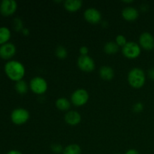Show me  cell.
Instances as JSON below:
<instances>
[{
  "instance_id": "5bb4252c",
  "label": "cell",
  "mask_w": 154,
  "mask_h": 154,
  "mask_svg": "<svg viewBox=\"0 0 154 154\" xmlns=\"http://www.w3.org/2000/svg\"><path fill=\"white\" fill-rule=\"evenodd\" d=\"M83 2L81 0H66L63 2V6L67 11L75 13L82 8Z\"/></svg>"
},
{
  "instance_id": "7c38bea8",
  "label": "cell",
  "mask_w": 154,
  "mask_h": 154,
  "mask_svg": "<svg viewBox=\"0 0 154 154\" xmlns=\"http://www.w3.org/2000/svg\"><path fill=\"white\" fill-rule=\"evenodd\" d=\"M64 120L68 125L75 126L79 124L81 121V116L79 112L76 111H69L65 114Z\"/></svg>"
},
{
  "instance_id": "1f68e13d",
  "label": "cell",
  "mask_w": 154,
  "mask_h": 154,
  "mask_svg": "<svg viewBox=\"0 0 154 154\" xmlns=\"http://www.w3.org/2000/svg\"><path fill=\"white\" fill-rule=\"evenodd\" d=\"M116 154H121V153H116Z\"/></svg>"
},
{
  "instance_id": "30bf717a",
  "label": "cell",
  "mask_w": 154,
  "mask_h": 154,
  "mask_svg": "<svg viewBox=\"0 0 154 154\" xmlns=\"http://www.w3.org/2000/svg\"><path fill=\"white\" fill-rule=\"evenodd\" d=\"M138 42L140 47L145 51H152L154 49V37L151 33L147 32L141 33Z\"/></svg>"
},
{
  "instance_id": "7a4b0ae2",
  "label": "cell",
  "mask_w": 154,
  "mask_h": 154,
  "mask_svg": "<svg viewBox=\"0 0 154 154\" xmlns=\"http://www.w3.org/2000/svg\"><path fill=\"white\" fill-rule=\"evenodd\" d=\"M128 83L135 89H140L145 84L146 74L141 68H133L128 73Z\"/></svg>"
},
{
  "instance_id": "9c48e42d",
  "label": "cell",
  "mask_w": 154,
  "mask_h": 154,
  "mask_svg": "<svg viewBox=\"0 0 154 154\" xmlns=\"http://www.w3.org/2000/svg\"><path fill=\"white\" fill-rule=\"evenodd\" d=\"M84 17L90 24H98L102 21V14L95 8H89L84 12Z\"/></svg>"
},
{
  "instance_id": "83f0119b",
  "label": "cell",
  "mask_w": 154,
  "mask_h": 154,
  "mask_svg": "<svg viewBox=\"0 0 154 154\" xmlns=\"http://www.w3.org/2000/svg\"><path fill=\"white\" fill-rule=\"evenodd\" d=\"M125 154H141L135 149H129L125 153Z\"/></svg>"
},
{
  "instance_id": "44dd1931",
  "label": "cell",
  "mask_w": 154,
  "mask_h": 154,
  "mask_svg": "<svg viewBox=\"0 0 154 154\" xmlns=\"http://www.w3.org/2000/svg\"><path fill=\"white\" fill-rule=\"evenodd\" d=\"M55 55L60 60H65L68 57V51L66 47L59 45L55 50Z\"/></svg>"
},
{
  "instance_id": "d6986e66",
  "label": "cell",
  "mask_w": 154,
  "mask_h": 154,
  "mask_svg": "<svg viewBox=\"0 0 154 154\" xmlns=\"http://www.w3.org/2000/svg\"><path fill=\"white\" fill-rule=\"evenodd\" d=\"M14 89L17 93L20 95H24L28 92L29 89V85L27 84L26 81H25L24 80H21L17 82H15Z\"/></svg>"
},
{
  "instance_id": "f546056e",
  "label": "cell",
  "mask_w": 154,
  "mask_h": 154,
  "mask_svg": "<svg viewBox=\"0 0 154 154\" xmlns=\"http://www.w3.org/2000/svg\"><path fill=\"white\" fill-rule=\"evenodd\" d=\"M6 154H23L22 152H20V150H9Z\"/></svg>"
},
{
  "instance_id": "ba28073f",
  "label": "cell",
  "mask_w": 154,
  "mask_h": 154,
  "mask_svg": "<svg viewBox=\"0 0 154 154\" xmlns=\"http://www.w3.org/2000/svg\"><path fill=\"white\" fill-rule=\"evenodd\" d=\"M17 9V3L14 0H2L0 2V14L5 17L11 16Z\"/></svg>"
},
{
  "instance_id": "f1b7e54d",
  "label": "cell",
  "mask_w": 154,
  "mask_h": 154,
  "mask_svg": "<svg viewBox=\"0 0 154 154\" xmlns=\"http://www.w3.org/2000/svg\"><path fill=\"white\" fill-rule=\"evenodd\" d=\"M21 33H22L24 36H28L29 35V30L28 28L24 27L22 29V31H21Z\"/></svg>"
},
{
  "instance_id": "e0dca14e",
  "label": "cell",
  "mask_w": 154,
  "mask_h": 154,
  "mask_svg": "<svg viewBox=\"0 0 154 154\" xmlns=\"http://www.w3.org/2000/svg\"><path fill=\"white\" fill-rule=\"evenodd\" d=\"M11 37V32L6 26L0 27V46L8 43Z\"/></svg>"
},
{
  "instance_id": "9a60e30c",
  "label": "cell",
  "mask_w": 154,
  "mask_h": 154,
  "mask_svg": "<svg viewBox=\"0 0 154 154\" xmlns=\"http://www.w3.org/2000/svg\"><path fill=\"white\" fill-rule=\"evenodd\" d=\"M99 77L104 81H111L114 77V70L108 66H103L99 69Z\"/></svg>"
},
{
  "instance_id": "ac0fdd59",
  "label": "cell",
  "mask_w": 154,
  "mask_h": 154,
  "mask_svg": "<svg viewBox=\"0 0 154 154\" xmlns=\"http://www.w3.org/2000/svg\"><path fill=\"white\" fill-rule=\"evenodd\" d=\"M120 50V47L116 44L115 42H107L104 46V51L108 55H114L116 54Z\"/></svg>"
},
{
  "instance_id": "6da1fadb",
  "label": "cell",
  "mask_w": 154,
  "mask_h": 154,
  "mask_svg": "<svg viewBox=\"0 0 154 154\" xmlns=\"http://www.w3.org/2000/svg\"><path fill=\"white\" fill-rule=\"evenodd\" d=\"M4 71L8 78L12 81H17L23 80L26 75V69L24 65L17 60H11L6 62L4 66Z\"/></svg>"
},
{
  "instance_id": "484cf974",
  "label": "cell",
  "mask_w": 154,
  "mask_h": 154,
  "mask_svg": "<svg viewBox=\"0 0 154 154\" xmlns=\"http://www.w3.org/2000/svg\"><path fill=\"white\" fill-rule=\"evenodd\" d=\"M79 52L81 56H88L89 48L87 46H81L79 49Z\"/></svg>"
},
{
  "instance_id": "603a6c76",
  "label": "cell",
  "mask_w": 154,
  "mask_h": 154,
  "mask_svg": "<svg viewBox=\"0 0 154 154\" xmlns=\"http://www.w3.org/2000/svg\"><path fill=\"white\" fill-rule=\"evenodd\" d=\"M115 42L119 47H121V48H123V46H125V45H126V44L128 42H127V40H126V37H125L123 35H117V37H116Z\"/></svg>"
},
{
  "instance_id": "2e32d148",
  "label": "cell",
  "mask_w": 154,
  "mask_h": 154,
  "mask_svg": "<svg viewBox=\"0 0 154 154\" xmlns=\"http://www.w3.org/2000/svg\"><path fill=\"white\" fill-rule=\"evenodd\" d=\"M71 104H72L71 101H69V99L64 97L59 98L55 102V105L57 109L62 111H70Z\"/></svg>"
},
{
  "instance_id": "5b68a950",
  "label": "cell",
  "mask_w": 154,
  "mask_h": 154,
  "mask_svg": "<svg viewBox=\"0 0 154 154\" xmlns=\"http://www.w3.org/2000/svg\"><path fill=\"white\" fill-rule=\"evenodd\" d=\"M90 95L85 89H77L71 95V102L76 107H81L88 102Z\"/></svg>"
},
{
  "instance_id": "cb8c5ba5",
  "label": "cell",
  "mask_w": 154,
  "mask_h": 154,
  "mask_svg": "<svg viewBox=\"0 0 154 154\" xmlns=\"http://www.w3.org/2000/svg\"><path fill=\"white\" fill-rule=\"evenodd\" d=\"M63 147H62L61 144H53L51 146V151L55 154H60L63 153Z\"/></svg>"
},
{
  "instance_id": "277c9868",
  "label": "cell",
  "mask_w": 154,
  "mask_h": 154,
  "mask_svg": "<svg viewBox=\"0 0 154 154\" xmlns=\"http://www.w3.org/2000/svg\"><path fill=\"white\" fill-rule=\"evenodd\" d=\"M29 85L30 90L36 95H43L48 89L47 81L40 76H36L32 78Z\"/></svg>"
},
{
  "instance_id": "3957f363",
  "label": "cell",
  "mask_w": 154,
  "mask_h": 154,
  "mask_svg": "<svg viewBox=\"0 0 154 154\" xmlns=\"http://www.w3.org/2000/svg\"><path fill=\"white\" fill-rule=\"evenodd\" d=\"M30 118V114L28 110L23 108H17L11 113V120L17 126L25 124Z\"/></svg>"
},
{
  "instance_id": "7402d4cb",
  "label": "cell",
  "mask_w": 154,
  "mask_h": 154,
  "mask_svg": "<svg viewBox=\"0 0 154 154\" xmlns=\"http://www.w3.org/2000/svg\"><path fill=\"white\" fill-rule=\"evenodd\" d=\"M13 28L16 32H21L23 27V23L19 17H16L13 20Z\"/></svg>"
},
{
  "instance_id": "4fadbf2b",
  "label": "cell",
  "mask_w": 154,
  "mask_h": 154,
  "mask_svg": "<svg viewBox=\"0 0 154 154\" xmlns=\"http://www.w3.org/2000/svg\"><path fill=\"white\" fill-rule=\"evenodd\" d=\"M139 12L135 8L132 6H127L122 11V17L126 21H135L138 19Z\"/></svg>"
},
{
  "instance_id": "4dcf8cb0",
  "label": "cell",
  "mask_w": 154,
  "mask_h": 154,
  "mask_svg": "<svg viewBox=\"0 0 154 154\" xmlns=\"http://www.w3.org/2000/svg\"><path fill=\"white\" fill-rule=\"evenodd\" d=\"M134 1H132V0H129V1H123V2L124 3H132Z\"/></svg>"
},
{
  "instance_id": "4316f807",
  "label": "cell",
  "mask_w": 154,
  "mask_h": 154,
  "mask_svg": "<svg viewBox=\"0 0 154 154\" xmlns=\"http://www.w3.org/2000/svg\"><path fill=\"white\" fill-rule=\"evenodd\" d=\"M147 75L150 79L154 81V69H150L147 72Z\"/></svg>"
},
{
  "instance_id": "ffe728a7",
  "label": "cell",
  "mask_w": 154,
  "mask_h": 154,
  "mask_svg": "<svg viewBox=\"0 0 154 154\" xmlns=\"http://www.w3.org/2000/svg\"><path fill=\"white\" fill-rule=\"evenodd\" d=\"M81 148L78 144H71L63 149L62 154H81Z\"/></svg>"
},
{
  "instance_id": "d4e9b609",
  "label": "cell",
  "mask_w": 154,
  "mask_h": 154,
  "mask_svg": "<svg viewBox=\"0 0 154 154\" xmlns=\"http://www.w3.org/2000/svg\"><path fill=\"white\" fill-rule=\"evenodd\" d=\"M144 110V105L141 102H136L132 106V111L135 113H140Z\"/></svg>"
},
{
  "instance_id": "52a82bcc",
  "label": "cell",
  "mask_w": 154,
  "mask_h": 154,
  "mask_svg": "<svg viewBox=\"0 0 154 154\" xmlns=\"http://www.w3.org/2000/svg\"><path fill=\"white\" fill-rule=\"evenodd\" d=\"M78 68L81 69L82 72H92L94 71L96 68V63H95L94 60L90 56H80L77 61Z\"/></svg>"
},
{
  "instance_id": "8fae6325",
  "label": "cell",
  "mask_w": 154,
  "mask_h": 154,
  "mask_svg": "<svg viewBox=\"0 0 154 154\" xmlns=\"http://www.w3.org/2000/svg\"><path fill=\"white\" fill-rule=\"evenodd\" d=\"M17 52L16 46L11 42H8L0 46V57L3 60H10Z\"/></svg>"
},
{
  "instance_id": "8992f818",
  "label": "cell",
  "mask_w": 154,
  "mask_h": 154,
  "mask_svg": "<svg viewBox=\"0 0 154 154\" xmlns=\"http://www.w3.org/2000/svg\"><path fill=\"white\" fill-rule=\"evenodd\" d=\"M141 53V48L135 42H128L125 46L122 48V54L126 58L135 60L138 58Z\"/></svg>"
}]
</instances>
